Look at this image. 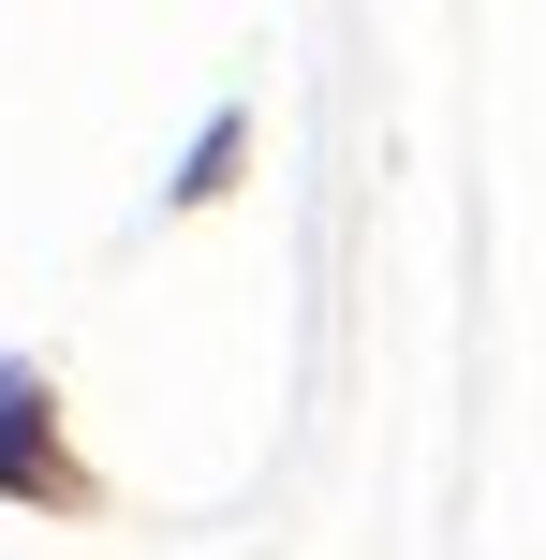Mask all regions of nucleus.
<instances>
[{
  "label": "nucleus",
  "mask_w": 546,
  "mask_h": 560,
  "mask_svg": "<svg viewBox=\"0 0 546 560\" xmlns=\"http://www.w3.org/2000/svg\"><path fill=\"white\" fill-rule=\"evenodd\" d=\"M0 487H59V443H45V384L0 369Z\"/></svg>",
  "instance_id": "obj_1"
}]
</instances>
